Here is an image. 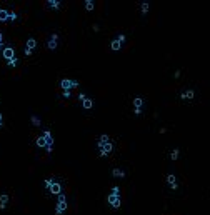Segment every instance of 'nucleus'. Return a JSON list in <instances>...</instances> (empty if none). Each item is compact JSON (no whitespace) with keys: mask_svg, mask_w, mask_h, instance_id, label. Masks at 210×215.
<instances>
[{"mask_svg":"<svg viewBox=\"0 0 210 215\" xmlns=\"http://www.w3.org/2000/svg\"><path fill=\"white\" fill-rule=\"evenodd\" d=\"M140 105H142V98H135V107L140 108Z\"/></svg>","mask_w":210,"mask_h":215,"instance_id":"nucleus-18","label":"nucleus"},{"mask_svg":"<svg viewBox=\"0 0 210 215\" xmlns=\"http://www.w3.org/2000/svg\"><path fill=\"white\" fill-rule=\"evenodd\" d=\"M0 43H2V33H0Z\"/></svg>","mask_w":210,"mask_h":215,"instance_id":"nucleus-20","label":"nucleus"},{"mask_svg":"<svg viewBox=\"0 0 210 215\" xmlns=\"http://www.w3.org/2000/svg\"><path fill=\"white\" fill-rule=\"evenodd\" d=\"M50 7H54V9H57L58 5H60V2H57V0H50V3H48Z\"/></svg>","mask_w":210,"mask_h":215,"instance_id":"nucleus-16","label":"nucleus"},{"mask_svg":"<svg viewBox=\"0 0 210 215\" xmlns=\"http://www.w3.org/2000/svg\"><path fill=\"white\" fill-rule=\"evenodd\" d=\"M3 55H5L7 59H10V57H13V50H12V49H7L5 52H3Z\"/></svg>","mask_w":210,"mask_h":215,"instance_id":"nucleus-12","label":"nucleus"},{"mask_svg":"<svg viewBox=\"0 0 210 215\" xmlns=\"http://www.w3.org/2000/svg\"><path fill=\"white\" fill-rule=\"evenodd\" d=\"M108 202H110V205H112V207H118V205H120L118 194H112V195H108Z\"/></svg>","mask_w":210,"mask_h":215,"instance_id":"nucleus-3","label":"nucleus"},{"mask_svg":"<svg viewBox=\"0 0 210 215\" xmlns=\"http://www.w3.org/2000/svg\"><path fill=\"white\" fill-rule=\"evenodd\" d=\"M50 187H52L50 190H52L54 194H60V185H58V184H52Z\"/></svg>","mask_w":210,"mask_h":215,"instance_id":"nucleus-9","label":"nucleus"},{"mask_svg":"<svg viewBox=\"0 0 210 215\" xmlns=\"http://www.w3.org/2000/svg\"><path fill=\"white\" fill-rule=\"evenodd\" d=\"M10 13L9 12H5V10H0V20H7V17H9Z\"/></svg>","mask_w":210,"mask_h":215,"instance_id":"nucleus-10","label":"nucleus"},{"mask_svg":"<svg viewBox=\"0 0 210 215\" xmlns=\"http://www.w3.org/2000/svg\"><path fill=\"white\" fill-rule=\"evenodd\" d=\"M124 40H125V35H124V33H120V35H118V37L114 40V42H112V49H114V50H118L120 47H122Z\"/></svg>","mask_w":210,"mask_h":215,"instance_id":"nucleus-1","label":"nucleus"},{"mask_svg":"<svg viewBox=\"0 0 210 215\" xmlns=\"http://www.w3.org/2000/svg\"><path fill=\"white\" fill-rule=\"evenodd\" d=\"M27 45H29V50H30V49H33V47H35V40L30 39L29 42H27Z\"/></svg>","mask_w":210,"mask_h":215,"instance_id":"nucleus-17","label":"nucleus"},{"mask_svg":"<svg viewBox=\"0 0 210 215\" xmlns=\"http://www.w3.org/2000/svg\"><path fill=\"white\" fill-rule=\"evenodd\" d=\"M38 145H45V140H43V138H38Z\"/></svg>","mask_w":210,"mask_h":215,"instance_id":"nucleus-19","label":"nucleus"},{"mask_svg":"<svg viewBox=\"0 0 210 215\" xmlns=\"http://www.w3.org/2000/svg\"><path fill=\"white\" fill-rule=\"evenodd\" d=\"M182 98H187V100H192V98L195 97V90L193 88H189V90H183L182 92V95H180Z\"/></svg>","mask_w":210,"mask_h":215,"instance_id":"nucleus-4","label":"nucleus"},{"mask_svg":"<svg viewBox=\"0 0 210 215\" xmlns=\"http://www.w3.org/2000/svg\"><path fill=\"white\" fill-rule=\"evenodd\" d=\"M85 9H87V10H92V9H94V2H92V0H85Z\"/></svg>","mask_w":210,"mask_h":215,"instance_id":"nucleus-11","label":"nucleus"},{"mask_svg":"<svg viewBox=\"0 0 210 215\" xmlns=\"http://www.w3.org/2000/svg\"><path fill=\"white\" fill-rule=\"evenodd\" d=\"M140 9H142V12H143V13H147V10H148V3H147V2H142Z\"/></svg>","mask_w":210,"mask_h":215,"instance_id":"nucleus-15","label":"nucleus"},{"mask_svg":"<svg viewBox=\"0 0 210 215\" xmlns=\"http://www.w3.org/2000/svg\"><path fill=\"white\" fill-rule=\"evenodd\" d=\"M167 182H169V184H170V187H172L173 190H177V177L175 175H172V174H169V175H167Z\"/></svg>","mask_w":210,"mask_h":215,"instance_id":"nucleus-5","label":"nucleus"},{"mask_svg":"<svg viewBox=\"0 0 210 215\" xmlns=\"http://www.w3.org/2000/svg\"><path fill=\"white\" fill-rule=\"evenodd\" d=\"M78 83H77L75 80H62V87L64 88H72V87H77Z\"/></svg>","mask_w":210,"mask_h":215,"instance_id":"nucleus-6","label":"nucleus"},{"mask_svg":"<svg viewBox=\"0 0 210 215\" xmlns=\"http://www.w3.org/2000/svg\"><path fill=\"white\" fill-rule=\"evenodd\" d=\"M179 155H180V148H173V150H172V154H170L172 160H177V158H179Z\"/></svg>","mask_w":210,"mask_h":215,"instance_id":"nucleus-8","label":"nucleus"},{"mask_svg":"<svg viewBox=\"0 0 210 215\" xmlns=\"http://www.w3.org/2000/svg\"><path fill=\"white\" fill-rule=\"evenodd\" d=\"M48 47H50V49H55V47H57V33H54V35L50 37V40H48Z\"/></svg>","mask_w":210,"mask_h":215,"instance_id":"nucleus-7","label":"nucleus"},{"mask_svg":"<svg viewBox=\"0 0 210 215\" xmlns=\"http://www.w3.org/2000/svg\"><path fill=\"white\" fill-rule=\"evenodd\" d=\"M98 147H100V155H107V154L112 152V144L110 142H107L104 145H98Z\"/></svg>","mask_w":210,"mask_h":215,"instance_id":"nucleus-2","label":"nucleus"},{"mask_svg":"<svg viewBox=\"0 0 210 215\" xmlns=\"http://www.w3.org/2000/svg\"><path fill=\"white\" fill-rule=\"evenodd\" d=\"M84 107H85V108H90V107H92V100H88V98H84Z\"/></svg>","mask_w":210,"mask_h":215,"instance_id":"nucleus-14","label":"nucleus"},{"mask_svg":"<svg viewBox=\"0 0 210 215\" xmlns=\"http://www.w3.org/2000/svg\"><path fill=\"white\" fill-rule=\"evenodd\" d=\"M112 174H114V177H124V172H122V170H118V168H114V172H112Z\"/></svg>","mask_w":210,"mask_h":215,"instance_id":"nucleus-13","label":"nucleus"}]
</instances>
